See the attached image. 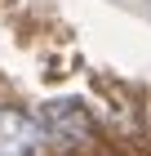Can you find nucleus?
<instances>
[{"label": "nucleus", "instance_id": "f257e3e1", "mask_svg": "<svg viewBox=\"0 0 151 156\" xmlns=\"http://www.w3.org/2000/svg\"><path fill=\"white\" fill-rule=\"evenodd\" d=\"M40 125L53 143L62 147H76V143H89L93 138V116L80 107V103H71V98H53L40 107Z\"/></svg>", "mask_w": 151, "mask_h": 156}, {"label": "nucleus", "instance_id": "f03ea898", "mask_svg": "<svg viewBox=\"0 0 151 156\" xmlns=\"http://www.w3.org/2000/svg\"><path fill=\"white\" fill-rule=\"evenodd\" d=\"M45 125L18 107H0V156H36Z\"/></svg>", "mask_w": 151, "mask_h": 156}]
</instances>
